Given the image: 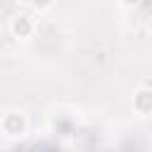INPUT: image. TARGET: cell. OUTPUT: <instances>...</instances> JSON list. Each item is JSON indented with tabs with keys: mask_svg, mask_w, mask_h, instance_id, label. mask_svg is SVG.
Masks as SVG:
<instances>
[{
	"mask_svg": "<svg viewBox=\"0 0 152 152\" xmlns=\"http://www.w3.org/2000/svg\"><path fill=\"white\" fill-rule=\"evenodd\" d=\"M12 31H14L19 38H26V36L31 33V19H28V17H14Z\"/></svg>",
	"mask_w": 152,
	"mask_h": 152,
	"instance_id": "6da1fadb",
	"label": "cell"
},
{
	"mask_svg": "<svg viewBox=\"0 0 152 152\" xmlns=\"http://www.w3.org/2000/svg\"><path fill=\"white\" fill-rule=\"evenodd\" d=\"M50 2H52V0H31V5H33V7H38V10H43V7H48Z\"/></svg>",
	"mask_w": 152,
	"mask_h": 152,
	"instance_id": "7a4b0ae2",
	"label": "cell"
},
{
	"mask_svg": "<svg viewBox=\"0 0 152 152\" xmlns=\"http://www.w3.org/2000/svg\"><path fill=\"white\" fill-rule=\"evenodd\" d=\"M124 2H126V5H135L138 0H124Z\"/></svg>",
	"mask_w": 152,
	"mask_h": 152,
	"instance_id": "3957f363",
	"label": "cell"
}]
</instances>
